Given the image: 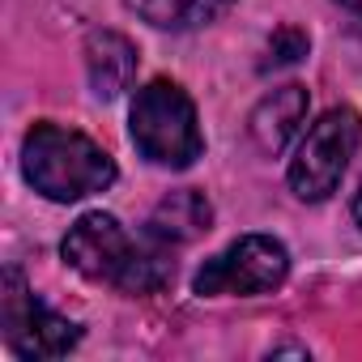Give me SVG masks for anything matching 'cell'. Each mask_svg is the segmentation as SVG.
I'll return each mask as SVG.
<instances>
[{
	"mask_svg": "<svg viewBox=\"0 0 362 362\" xmlns=\"http://www.w3.org/2000/svg\"><path fill=\"white\" fill-rule=\"evenodd\" d=\"M214 226V205L205 201V192H197V188H179V192H170V197H162L158 205H153V214H149V235L158 239V243H192V239H201L205 230Z\"/></svg>",
	"mask_w": 362,
	"mask_h": 362,
	"instance_id": "obj_9",
	"label": "cell"
},
{
	"mask_svg": "<svg viewBox=\"0 0 362 362\" xmlns=\"http://www.w3.org/2000/svg\"><path fill=\"white\" fill-rule=\"evenodd\" d=\"M22 175L39 197L69 205L107 192L115 184V162L86 132L43 119L22 141Z\"/></svg>",
	"mask_w": 362,
	"mask_h": 362,
	"instance_id": "obj_2",
	"label": "cell"
},
{
	"mask_svg": "<svg viewBox=\"0 0 362 362\" xmlns=\"http://www.w3.org/2000/svg\"><path fill=\"white\" fill-rule=\"evenodd\" d=\"M124 5L158 30H201L218 22L235 0H124Z\"/></svg>",
	"mask_w": 362,
	"mask_h": 362,
	"instance_id": "obj_10",
	"label": "cell"
},
{
	"mask_svg": "<svg viewBox=\"0 0 362 362\" xmlns=\"http://www.w3.org/2000/svg\"><path fill=\"white\" fill-rule=\"evenodd\" d=\"M0 320H5V341L18 358H60L81 341V324L52 311L35 290L26 286L22 269H5V290H0Z\"/></svg>",
	"mask_w": 362,
	"mask_h": 362,
	"instance_id": "obj_6",
	"label": "cell"
},
{
	"mask_svg": "<svg viewBox=\"0 0 362 362\" xmlns=\"http://www.w3.org/2000/svg\"><path fill=\"white\" fill-rule=\"evenodd\" d=\"M307 107H311V98H307V90L303 86H277L273 94H264L260 103H256V111H252V119H247V136H252V145L260 149V153H281L286 149V141L298 132V124L307 119Z\"/></svg>",
	"mask_w": 362,
	"mask_h": 362,
	"instance_id": "obj_7",
	"label": "cell"
},
{
	"mask_svg": "<svg viewBox=\"0 0 362 362\" xmlns=\"http://www.w3.org/2000/svg\"><path fill=\"white\" fill-rule=\"evenodd\" d=\"M60 256L69 269H77L90 281L115 286L119 294H158L170 277H175V260L166 256V243H158L153 235L141 243L132 239L115 214H86L69 226Z\"/></svg>",
	"mask_w": 362,
	"mask_h": 362,
	"instance_id": "obj_1",
	"label": "cell"
},
{
	"mask_svg": "<svg viewBox=\"0 0 362 362\" xmlns=\"http://www.w3.org/2000/svg\"><path fill=\"white\" fill-rule=\"evenodd\" d=\"M128 128H132V145L153 166L188 170L205 149V136L197 124V103L188 98V90L179 81H166V77L136 90Z\"/></svg>",
	"mask_w": 362,
	"mask_h": 362,
	"instance_id": "obj_3",
	"label": "cell"
},
{
	"mask_svg": "<svg viewBox=\"0 0 362 362\" xmlns=\"http://www.w3.org/2000/svg\"><path fill=\"white\" fill-rule=\"evenodd\" d=\"M337 5H341L349 18H358V22H362V0H337Z\"/></svg>",
	"mask_w": 362,
	"mask_h": 362,
	"instance_id": "obj_12",
	"label": "cell"
},
{
	"mask_svg": "<svg viewBox=\"0 0 362 362\" xmlns=\"http://www.w3.org/2000/svg\"><path fill=\"white\" fill-rule=\"evenodd\" d=\"M354 218H358V226H362V184H358V197H354Z\"/></svg>",
	"mask_w": 362,
	"mask_h": 362,
	"instance_id": "obj_13",
	"label": "cell"
},
{
	"mask_svg": "<svg viewBox=\"0 0 362 362\" xmlns=\"http://www.w3.org/2000/svg\"><path fill=\"white\" fill-rule=\"evenodd\" d=\"M307 47H311L307 30H298V26H281V30H273L260 69H264V73H269V69H290V64H298V60L307 56Z\"/></svg>",
	"mask_w": 362,
	"mask_h": 362,
	"instance_id": "obj_11",
	"label": "cell"
},
{
	"mask_svg": "<svg viewBox=\"0 0 362 362\" xmlns=\"http://www.w3.org/2000/svg\"><path fill=\"white\" fill-rule=\"evenodd\" d=\"M286 277H290V252H286V243L273 239V235H243L226 252L209 256L197 269L192 290L201 298H218V294L256 298V294L281 290Z\"/></svg>",
	"mask_w": 362,
	"mask_h": 362,
	"instance_id": "obj_5",
	"label": "cell"
},
{
	"mask_svg": "<svg viewBox=\"0 0 362 362\" xmlns=\"http://www.w3.org/2000/svg\"><path fill=\"white\" fill-rule=\"evenodd\" d=\"M86 73H90V90L94 98L111 103L119 98L132 77H136V47L119 35V30H94L86 39Z\"/></svg>",
	"mask_w": 362,
	"mask_h": 362,
	"instance_id": "obj_8",
	"label": "cell"
},
{
	"mask_svg": "<svg viewBox=\"0 0 362 362\" xmlns=\"http://www.w3.org/2000/svg\"><path fill=\"white\" fill-rule=\"evenodd\" d=\"M358 141H362V115L354 107L324 111L307 128V136H303V145H298V153L290 162V188H294V197L311 201V205L328 201L341 188V175H345L349 158L358 153Z\"/></svg>",
	"mask_w": 362,
	"mask_h": 362,
	"instance_id": "obj_4",
	"label": "cell"
}]
</instances>
